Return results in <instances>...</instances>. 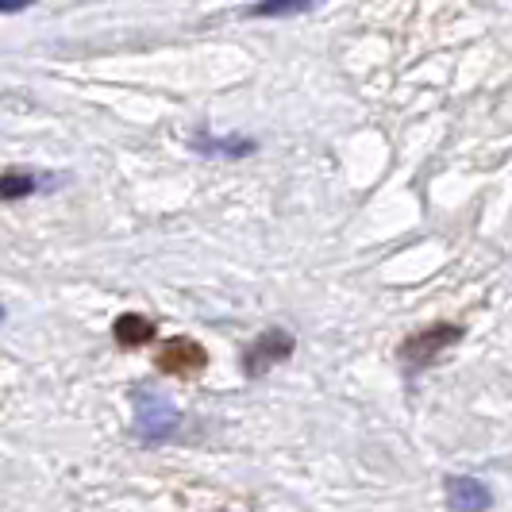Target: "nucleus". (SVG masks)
<instances>
[{
  "label": "nucleus",
  "instance_id": "f257e3e1",
  "mask_svg": "<svg viewBox=\"0 0 512 512\" xmlns=\"http://www.w3.org/2000/svg\"><path fill=\"white\" fill-rule=\"evenodd\" d=\"M178 409L158 393H135V432L143 443H162L178 428Z\"/></svg>",
  "mask_w": 512,
  "mask_h": 512
},
{
  "label": "nucleus",
  "instance_id": "f03ea898",
  "mask_svg": "<svg viewBox=\"0 0 512 512\" xmlns=\"http://www.w3.org/2000/svg\"><path fill=\"white\" fill-rule=\"evenodd\" d=\"M459 339H462L459 324H432V328L409 335V339L401 343V359L412 362V366H428V362L436 359V355H443L447 347H455Z\"/></svg>",
  "mask_w": 512,
  "mask_h": 512
},
{
  "label": "nucleus",
  "instance_id": "7ed1b4c3",
  "mask_svg": "<svg viewBox=\"0 0 512 512\" xmlns=\"http://www.w3.org/2000/svg\"><path fill=\"white\" fill-rule=\"evenodd\" d=\"M154 362H158V370L162 374H174V378H193L197 370H205V347L197 343V339H189V335H178V339H170L158 355H154Z\"/></svg>",
  "mask_w": 512,
  "mask_h": 512
},
{
  "label": "nucleus",
  "instance_id": "20e7f679",
  "mask_svg": "<svg viewBox=\"0 0 512 512\" xmlns=\"http://www.w3.org/2000/svg\"><path fill=\"white\" fill-rule=\"evenodd\" d=\"M293 355V335L282 332V328H274V332H266L262 339H255L251 347H247V355H243V370L258 378L262 370H270V366H278Z\"/></svg>",
  "mask_w": 512,
  "mask_h": 512
},
{
  "label": "nucleus",
  "instance_id": "39448f33",
  "mask_svg": "<svg viewBox=\"0 0 512 512\" xmlns=\"http://www.w3.org/2000/svg\"><path fill=\"white\" fill-rule=\"evenodd\" d=\"M447 497H451V509H489L493 505L486 482H478V478H447Z\"/></svg>",
  "mask_w": 512,
  "mask_h": 512
},
{
  "label": "nucleus",
  "instance_id": "423d86ee",
  "mask_svg": "<svg viewBox=\"0 0 512 512\" xmlns=\"http://www.w3.org/2000/svg\"><path fill=\"white\" fill-rule=\"evenodd\" d=\"M112 335H116L120 347H143V343L154 339V324L147 316H139V312H124V316H116Z\"/></svg>",
  "mask_w": 512,
  "mask_h": 512
},
{
  "label": "nucleus",
  "instance_id": "0eeeda50",
  "mask_svg": "<svg viewBox=\"0 0 512 512\" xmlns=\"http://www.w3.org/2000/svg\"><path fill=\"white\" fill-rule=\"evenodd\" d=\"M320 0H258L247 8V16L255 20H282V16H301L308 8H316Z\"/></svg>",
  "mask_w": 512,
  "mask_h": 512
},
{
  "label": "nucleus",
  "instance_id": "6e6552de",
  "mask_svg": "<svg viewBox=\"0 0 512 512\" xmlns=\"http://www.w3.org/2000/svg\"><path fill=\"white\" fill-rule=\"evenodd\" d=\"M193 147L201 154H224V158H243L258 147L255 139H208V135H197Z\"/></svg>",
  "mask_w": 512,
  "mask_h": 512
},
{
  "label": "nucleus",
  "instance_id": "1a4fd4ad",
  "mask_svg": "<svg viewBox=\"0 0 512 512\" xmlns=\"http://www.w3.org/2000/svg\"><path fill=\"white\" fill-rule=\"evenodd\" d=\"M35 193V178L24 174V170H8L0 174V201H24Z\"/></svg>",
  "mask_w": 512,
  "mask_h": 512
},
{
  "label": "nucleus",
  "instance_id": "9d476101",
  "mask_svg": "<svg viewBox=\"0 0 512 512\" xmlns=\"http://www.w3.org/2000/svg\"><path fill=\"white\" fill-rule=\"evenodd\" d=\"M31 8V0H0V16H12V12H24Z\"/></svg>",
  "mask_w": 512,
  "mask_h": 512
},
{
  "label": "nucleus",
  "instance_id": "9b49d317",
  "mask_svg": "<svg viewBox=\"0 0 512 512\" xmlns=\"http://www.w3.org/2000/svg\"><path fill=\"white\" fill-rule=\"evenodd\" d=\"M0 316H4V308H0Z\"/></svg>",
  "mask_w": 512,
  "mask_h": 512
}]
</instances>
